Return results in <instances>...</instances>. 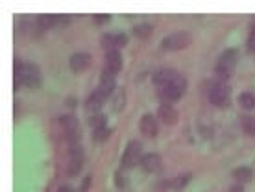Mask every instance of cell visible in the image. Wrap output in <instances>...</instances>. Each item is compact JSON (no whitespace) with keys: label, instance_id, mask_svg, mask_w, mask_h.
Instances as JSON below:
<instances>
[{"label":"cell","instance_id":"1","mask_svg":"<svg viewBox=\"0 0 255 192\" xmlns=\"http://www.w3.org/2000/svg\"><path fill=\"white\" fill-rule=\"evenodd\" d=\"M19 85H26L30 89H36V87L41 85V72H39L36 65H15V87Z\"/></svg>","mask_w":255,"mask_h":192},{"label":"cell","instance_id":"2","mask_svg":"<svg viewBox=\"0 0 255 192\" xmlns=\"http://www.w3.org/2000/svg\"><path fill=\"white\" fill-rule=\"evenodd\" d=\"M185 87H187V79L177 74L169 85L159 87V98L163 100L165 104H172V102H176V100H179L183 96Z\"/></svg>","mask_w":255,"mask_h":192},{"label":"cell","instance_id":"3","mask_svg":"<svg viewBox=\"0 0 255 192\" xmlns=\"http://www.w3.org/2000/svg\"><path fill=\"white\" fill-rule=\"evenodd\" d=\"M237 57H239V52H237V50H226V52L218 57L216 74H218L222 79H227L231 76L233 67H235V63H237Z\"/></svg>","mask_w":255,"mask_h":192},{"label":"cell","instance_id":"4","mask_svg":"<svg viewBox=\"0 0 255 192\" xmlns=\"http://www.w3.org/2000/svg\"><path fill=\"white\" fill-rule=\"evenodd\" d=\"M192 43V37L191 34L187 32H176L172 36L165 37L163 39V48L165 50H183L187 46H191Z\"/></svg>","mask_w":255,"mask_h":192},{"label":"cell","instance_id":"5","mask_svg":"<svg viewBox=\"0 0 255 192\" xmlns=\"http://www.w3.org/2000/svg\"><path fill=\"white\" fill-rule=\"evenodd\" d=\"M139 155H141V143L139 141H131L124 150V155H122V166L124 168H131L139 163Z\"/></svg>","mask_w":255,"mask_h":192},{"label":"cell","instance_id":"6","mask_svg":"<svg viewBox=\"0 0 255 192\" xmlns=\"http://www.w3.org/2000/svg\"><path fill=\"white\" fill-rule=\"evenodd\" d=\"M61 126L65 128V133H67V139H69L71 146H76V141L80 139L78 122H76V118H74L72 115H67V116L61 118Z\"/></svg>","mask_w":255,"mask_h":192},{"label":"cell","instance_id":"7","mask_svg":"<svg viewBox=\"0 0 255 192\" xmlns=\"http://www.w3.org/2000/svg\"><path fill=\"white\" fill-rule=\"evenodd\" d=\"M209 102L212 106H224L227 102V89L222 83H216L209 89Z\"/></svg>","mask_w":255,"mask_h":192},{"label":"cell","instance_id":"8","mask_svg":"<svg viewBox=\"0 0 255 192\" xmlns=\"http://www.w3.org/2000/svg\"><path fill=\"white\" fill-rule=\"evenodd\" d=\"M126 41H128L126 36H122V34H107V36L102 37V46H106L107 52H111V50L124 46Z\"/></svg>","mask_w":255,"mask_h":192},{"label":"cell","instance_id":"9","mask_svg":"<svg viewBox=\"0 0 255 192\" xmlns=\"http://www.w3.org/2000/svg\"><path fill=\"white\" fill-rule=\"evenodd\" d=\"M82 170V148L78 146H71V161H69V168L67 174L69 176H76Z\"/></svg>","mask_w":255,"mask_h":192},{"label":"cell","instance_id":"10","mask_svg":"<svg viewBox=\"0 0 255 192\" xmlns=\"http://www.w3.org/2000/svg\"><path fill=\"white\" fill-rule=\"evenodd\" d=\"M122 67V56L119 50H111L106 54V71L111 74H117Z\"/></svg>","mask_w":255,"mask_h":192},{"label":"cell","instance_id":"11","mask_svg":"<svg viewBox=\"0 0 255 192\" xmlns=\"http://www.w3.org/2000/svg\"><path fill=\"white\" fill-rule=\"evenodd\" d=\"M113 89H115V74H111V72H107L104 71V76H102V81H100V85H98V91L104 98H109V94L113 93Z\"/></svg>","mask_w":255,"mask_h":192},{"label":"cell","instance_id":"12","mask_svg":"<svg viewBox=\"0 0 255 192\" xmlns=\"http://www.w3.org/2000/svg\"><path fill=\"white\" fill-rule=\"evenodd\" d=\"M69 65H71V69L74 72H82L91 65V56L85 54V52H78V54H74V56L71 57Z\"/></svg>","mask_w":255,"mask_h":192},{"label":"cell","instance_id":"13","mask_svg":"<svg viewBox=\"0 0 255 192\" xmlns=\"http://www.w3.org/2000/svg\"><path fill=\"white\" fill-rule=\"evenodd\" d=\"M141 131H142V135H146V137L157 135L159 126H157V120L152 116V115H144L141 118Z\"/></svg>","mask_w":255,"mask_h":192},{"label":"cell","instance_id":"14","mask_svg":"<svg viewBox=\"0 0 255 192\" xmlns=\"http://www.w3.org/2000/svg\"><path fill=\"white\" fill-rule=\"evenodd\" d=\"M159 120H163L165 124H176L177 122V111L170 104H163L159 107Z\"/></svg>","mask_w":255,"mask_h":192},{"label":"cell","instance_id":"15","mask_svg":"<svg viewBox=\"0 0 255 192\" xmlns=\"http://www.w3.org/2000/svg\"><path fill=\"white\" fill-rule=\"evenodd\" d=\"M141 164L146 172H157L161 170V157L157 154H148L141 159Z\"/></svg>","mask_w":255,"mask_h":192},{"label":"cell","instance_id":"16","mask_svg":"<svg viewBox=\"0 0 255 192\" xmlns=\"http://www.w3.org/2000/svg\"><path fill=\"white\" fill-rule=\"evenodd\" d=\"M177 76V72L174 71H169V69H165V71H159L154 74V83H157L159 87H165V85H169L172 79Z\"/></svg>","mask_w":255,"mask_h":192},{"label":"cell","instance_id":"17","mask_svg":"<svg viewBox=\"0 0 255 192\" xmlns=\"http://www.w3.org/2000/svg\"><path fill=\"white\" fill-rule=\"evenodd\" d=\"M56 24H59V17H56V15H41L37 19V26L41 30H48Z\"/></svg>","mask_w":255,"mask_h":192},{"label":"cell","instance_id":"18","mask_svg":"<svg viewBox=\"0 0 255 192\" xmlns=\"http://www.w3.org/2000/svg\"><path fill=\"white\" fill-rule=\"evenodd\" d=\"M233 178L237 179V181L248 183L250 179L254 178V172L250 170V168H246V166H242V168H237V170L233 172Z\"/></svg>","mask_w":255,"mask_h":192},{"label":"cell","instance_id":"19","mask_svg":"<svg viewBox=\"0 0 255 192\" xmlns=\"http://www.w3.org/2000/svg\"><path fill=\"white\" fill-rule=\"evenodd\" d=\"M239 106L244 109H254L255 107V96L252 93H242L239 96Z\"/></svg>","mask_w":255,"mask_h":192},{"label":"cell","instance_id":"20","mask_svg":"<svg viewBox=\"0 0 255 192\" xmlns=\"http://www.w3.org/2000/svg\"><path fill=\"white\" fill-rule=\"evenodd\" d=\"M104 102H106V98H104V96H102L98 91H94V93L89 96V100H87V107H89V109H98V107L102 106Z\"/></svg>","mask_w":255,"mask_h":192},{"label":"cell","instance_id":"21","mask_svg":"<svg viewBox=\"0 0 255 192\" xmlns=\"http://www.w3.org/2000/svg\"><path fill=\"white\" fill-rule=\"evenodd\" d=\"M242 128H244L246 133L254 135L255 133V116H244V118H242Z\"/></svg>","mask_w":255,"mask_h":192},{"label":"cell","instance_id":"22","mask_svg":"<svg viewBox=\"0 0 255 192\" xmlns=\"http://www.w3.org/2000/svg\"><path fill=\"white\" fill-rule=\"evenodd\" d=\"M150 32H152V26H150V24H141V26H135L133 28V34L137 37H148Z\"/></svg>","mask_w":255,"mask_h":192},{"label":"cell","instance_id":"23","mask_svg":"<svg viewBox=\"0 0 255 192\" xmlns=\"http://www.w3.org/2000/svg\"><path fill=\"white\" fill-rule=\"evenodd\" d=\"M189 179H191V174H185V176H179V178H176L174 181H172V187L174 189H183L187 183H189Z\"/></svg>","mask_w":255,"mask_h":192},{"label":"cell","instance_id":"24","mask_svg":"<svg viewBox=\"0 0 255 192\" xmlns=\"http://www.w3.org/2000/svg\"><path fill=\"white\" fill-rule=\"evenodd\" d=\"M91 126L94 129L106 128V116H104V115H96V116H92V118H91Z\"/></svg>","mask_w":255,"mask_h":192},{"label":"cell","instance_id":"25","mask_svg":"<svg viewBox=\"0 0 255 192\" xmlns=\"http://www.w3.org/2000/svg\"><path fill=\"white\" fill-rule=\"evenodd\" d=\"M107 135H109V129H107V128H100V129H94L92 139H94V141H104V139H107Z\"/></svg>","mask_w":255,"mask_h":192},{"label":"cell","instance_id":"26","mask_svg":"<svg viewBox=\"0 0 255 192\" xmlns=\"http://www.w3.org/2000/svg\"><path fill=\"white\" fill-rule=\"evenodd\" d=\"M248 50L255 54V22H254V26H252V34H250V39H248Z\"/></svg>","mask_w":255,"mask_h":192},{"label":"cell","instance_id":"27","mask_svg":"<svg viewBox=\"0 0 255 192\" xmlns=\"http://www.w3.org/2000/svg\"><path fill=\"white\" fill-rule=\"evenodd\" d=\"M89 187H91V176H87L84 179V185H82V192H87L89 191Z\"/></svg>","mask_w":255,"mask_h":192},{"label":"cell","instance_id":"28","mask_svg":"<svg viewBox=\"0 0 255 192\" xmlns=\"http://www.w3.org/2000/svg\"><path fill=\"white\" fill-rule=\"evenodd\" d=\"M122 98H124V93H119V98H117V111L122 109Z\"/></svg>","mask_w":255,"mask_h":192},{"label":"cell","instance_id":"29","mask_svg":"<svg viewBox=\"0 0 255 192\" xmlns=\"http://www.w3.org/2000/svg\"><path fill=\"white\" fill-rule=\"evenodd\" d=\"M106 21H109L107 15H98V17H96V22H98V24H102V22H106Z\"/></svg>","mask_w":255,"mask_h":192},{"label":"cell","instance_id":"30","mask_svg":"<svg viewBox=\"0 0 255 192\" xmlns=\"http://www.w3.org/2000/svg\"><path fill=\"white\" fill-rule=\"evenodd\" d=\"M229 192H244V191H242L241 185H233L231 189H229Z\"/></svg>","mask_w":255,"mask_h":192},{"label":"cell","instance_id":"31","mask_svg":"<svg viewBox=\"0 0 255 192\" xmlns=\"http://www.w3.org/2000/svg\"><path fill=\"white\" fill-rule=\"evenodd\" d=\"M57 192H72V189L71 187L63 185V187H59V189H57Z\"/></svg>","mask_w":255,"mask_h":192}]
</instances>
